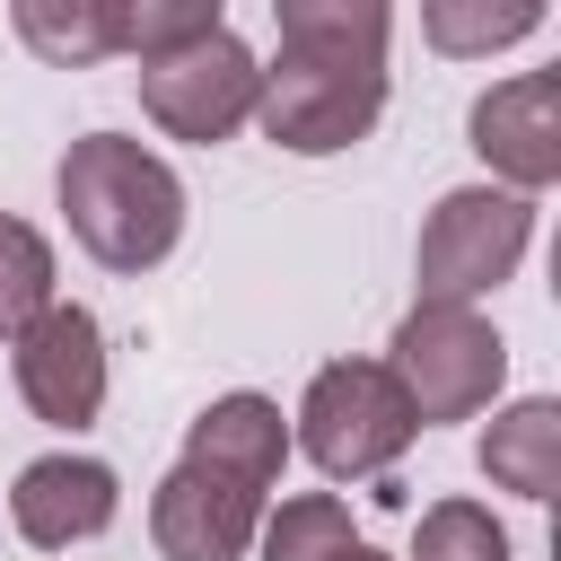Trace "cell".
Masks as SVG:
<instances>
[{
	"label": "cell",
	"instance_id": "cell-1",
	"mask_svg": "<svg viewBox=\"0 0 561 561\" xmlns=\"http://www.w3.org/2000/svg\"><path fill=\"white\" fill-rule=\"evenodd\" d=\"M386 0H272V70H263V140L289 158H333L386 114Z\"/></svg>",
	"mask_w": 561,
	"mask_h": 561
},
{
	"label": "cell",
	"instance_id": "cell-2",
	"mask_svg": "<svg viewBox=\"0 0 561 561\" xmlns=\"http://www.w3.org/2000/svg\"><path fill=\"white\" fill-rule=\"evenodd\" d=\"M280 465H289V430H280L272 394L237 386V394L202 403L184 430V456L167 465V482L149 500L158 561H245Z\"/></svg>",
	"mask_w": 561,
	"mask_h": 561
},
{
	"label": "cell",
	"instance_id": "cell-3",
	"mask_svg": "<svg viewBox=\"0 0 561 561\" xmlns=\"http://www.w3.org/2000/svg\"><path fill=\"white\" fill-rule=\"evenodd\" d=\"M53 193H61L70 237H79L105 272H149V263H167L175 237H184V184H175V167H167L158 149L123 140V131H79V140L61 149Z\"/></svg>",
	"mask_w": 561,
	"mask_h": 561
},
{
	"label": "cell",
	"instance_id": "cell-4",
	"mask_svg": "<svg viewBox=\"0 0 561 561\" xmlns=\"http://www.w3.org/2000/svg\"><path fill=\"white\" fill-rule=\"evenodd\" d=\"M526 237H535V202L526 193H500V184L438 193L430 219H421V245H412L421 307H473L482 289H500L526 263Z\"/></svg>",
	"mask_w": 561,
	"mask_h": 561
},
{
	"label": "cell",
	"instance_id": "cell-5",
	"mask_svg": "<svg viewBox=\"0 0 561 561\" xmlns=\"http://www.w3.org/2000/svg\"><path fill=\"white\" fill-rule=\"evenodd\" d=\"M386 377L403 386L421 430L430 421H465V412H482L500 394L508 342H500V324L482 307H412L394 324V342H386Z\"/></svg>",
	"mask_w": 561,
	"mask_h": 561
},
{
	"label": "cell",
	"instance_id": "cell-6",
	"mask_svg": "<svg viewBox=\"0 0 561 561\" xmlns=\"http://www.w3.org/2000/svg\"><path fill=\"white\" fill-rule=\"evenodd\" d=\"M421 438L403 386L386 377V359H333L307 377V403H298V447L316 456V473L333 482H368L386 473L403 447Z\"/></svg>",
	"mask_w": 561,
	"mask_h": 561
},
{
	"label": "cell",
	"instance_id": "cell-7",
	"mask_svg": "<svg viewBox=\"0 0 561 561\" xmlns=\"http://www.w3.org/2000/svg\"><path fill=\"white\" fill-rule=\"evenodd\" d=\"M263 105V61L237 44V26H210L158 61H140V114L175 140H228Z\"/></svg>",
	"mask_w": 561,
	"mask_h": 561
},
{
	"label": "cell",
	"instance_id": "cell-8",
	"mask_svg": "<svg viewBox=\"0 0 561 561\" xmlns=\"http://www.w3.org/2000/svg\"><path fill=\"white\" fill-rule=\"evenodd\" d=\"M9 368H18V394L35 421L53 430H88L96 403H105V324L70 298H53L18 342H9Z\"/></svg>",
	"mask_w": 561,
	"mask_h": 561
},
{
	"label": "cell",
	"instance_id": "cell-9",
	"mask_svg": "<svg viewBox=\"0 0 561 561\" xmlns=\"http://www.w3.org/2000/svg\"><path fill=\"white\" fill-rule=\"evenodd\" d=\"M465 131H473L482 167L500 175V193H543L561 175V79L552 70H517V79L482 88Z\"/></svg>",
	"mask_w": 561,
	"mask_h": 561
},
{
	"label": "cell",
	"instance_id": "cell-10",
	"mask_svg": "<svg viewBox=\"0 0 561 561\" xmlns=\"http://www.w3.org/2000/svg\"><path fill=\"white\" fill-rule=\"evenodd\" d=\"M114 508H123L114 465H105V456H79V447L35 456V465H18V482H9V526H18L35 552H70V543L105 535Z\"/></svg>",
	"mask_w": 561,
	"mask_h": 561
},
{
	"label": "cell",
	"instance_id": "cell-11",
	"mask_svg": "<svg viewBox=\"0 0 561 561\" xmlns=\"http://www.w3.org/2000/svg\"><path fill=\"white\" fill-rule=\"evenodd\" d=\"M482 473L517 500H552V482H561V403H543V394L508 403L482 430Z\"/></svg>",
	"mask_w": 561,
	"mask_h": 561
},
{
	"label": "cell",
	"instance_id": "cell-12",
	"mask_svg": "<svg viewBox=\"0 0 561 561\" xmlns=\"http://www.w3.org/2000/svg\"><path fill=\"white\" fill-rule=\"evenodd\" d=\"M18 35L44 61L88 70V61L123 53V0H18Z\"/></svg>",
	"mask_w": 561,
	"mask_h": 561
},
{
	"label": "cell",
	"instance_id": "cell-13",
	"mask_svg": "<svg viewBox=\"0 0 561 561\" xmlns=\"http://www.w3.org/2000/svg\"><path fill=\"white\" fill-rule=\"evenodd\" d=\"M254 543H263V561H342L359 535H351V508L333 491H298V500L263 508Z\"/></svg>",
	"mask_w": 561,
	"mask_h": 561
},
{
	"label": "cell",
	"instance_id": "cell-14",
	"mask_svg": "<svg viewBox=\"0 0 561 561\" xmlns=\"http://www.w3.org/2000/svg\"><path fill=\"white\" fill-rule=\"evenodd\" d=\"M543 26V9L535 0H430L421 9V35L438 44V53H500V44H517V35H535Z\"/></svg>",
	"mask_w": 561,
	"mask_h": 561
},
{
	"label": "cell",
	"instance_id": "cell-15",
	"mask_svg": "<svg viewBox=\"0 0 561 561\" xmlns=\"http://www.w3.org/2000/svg\"><path fill=\"white\" fill-rule=\"evenodd\" d=\"M44 307H53V245L0 210V342H18Z\"/></svg>",
	"mask_w": 561,
	"mask_h": 561
},
{
	"label": "cell",
	"instance_id": "cell-16",
	"mask_svg": "<svg viewBox=\"0 0 561 561\" xmlns=\"http://www.w3.org/2000/svg\"><path fill=\"white\" fill-rule=\"evenodd\" d=\"M412 561H508V526L482 500H438V508H421Z\"/></svg>",
	"mask_w": 561,
	"mask_h": 561
}]
</instances>
